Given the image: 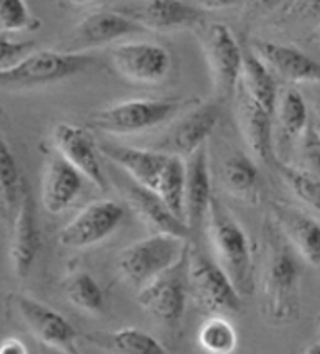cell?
I'll return each instance as SVG.
<instances>
[{
	"label": "cell",
	"mask_w": 320,
	"mask_h": 354,
	"mask_svg": "<svg viewBox=\"0 0 320 354\" xmlns=\"http://www.w3.org/2000/svg\"><path fill=\"white\" fill-rule=\"evenodd\" d=\"M266 258L261 272V314L269 325L285 326L300 315L301 258L274 223L264 227Z\"/></svg>",
	"instance_id": "6da1fadb"
},
{
	"label": "cell",
	"mask_w": 320,
	"mask_h": 354,
	"mask_svg": "<svg viewBox=\"0 0 320 354\" xmlns=\"http://www.w3.org/2000/svg\"><path fill=\"white\" fill-rule=\"evenodd\" d=\"M208 231L216 261L242 297L254 290V254L242 225L216 195L208 209Z\"/></svg>",
	"instance_id": "7a4b0ae2"
},
{
	"label": "cell",
	"mask_w": 320,
	"mask_h": 354,
	"mask_svg": "<svg viewBox=\"0 0 320 354\" xmlns=\"http://www.w3.org/2000/svg\"><path fill=\"white\" fill-rule=\"evenodd\" d=\"M200 103L190 99H130L102 108L91 115L88 127L113 136H130L153 130L178 113Z\"/></svg>",
	"instance_id": "3957f363"
},
{
	"label": "cell",
	"mask_w": 320,
	"mask_h": 354,
	"mask_svg": "<svg viewBox=\"0 0 320 354\" xmlns=\"http://www.w3.org/2000/svg\"><path fill=\"white\" fill-rule=\"evenodd\" d=\"M91 53L61 48L30 52L7 69H0V89H30L67 80L94 66Z\"/></svg>",
	"instance_id": "277c9868"
},
{
	"label": "cell",
	"mask_w": 320,
	"mask_h": 354,
	"mask_svg": "<svg viewBox=\"0 0 320 354\" xmlns=\"http://www.w3.org/2000/svg\"><path fill=\"white\" fill-rule=\"evenodd\" d=\"M189 297L197 309L208 315L241 313L242 295L222 266L211 256L190 245Z\"/></svg>",
	"instance_id": "5b68a950"
},
{
	"label": "cell",
	"mask_w": 320,
	"mask_h": 354,
	"mask_svg": "<svg viewBox=\"0 0 320 354\" xmlns=\"http://www.w3.org/2000/svg\"><path fill=\"white\" fill-rule=\"evenodd\" d=\"M189 239L153 233L136 241L119 253L118 268L121 277L133 289H143L181 258Z\"/></svg>",
	"instance_id": "8992f818"
},
{
	"label": "cell",
	"mask_w": 320,
	"mask_h": 354,
	"mask_svg": "<svg viewBox=\"0 0 320 354\" xmlns=\"http://www.w3.org/2000/svg\"><path fill=\"white\" fill-rule=\"evenodd\" d=\"M189 254L190 242H188L181 258L174 266L138 290L141 308L166 326L175 328L180 325L186 313L189 298Z\"/></svg>",
	"instance_id": "52a82bcc"
},
{
	"label": "cell",
	"mask_w": 320,
	"mask_h": 354,
	"mask_svg": "<svg viewBox=\"0 0 320 354\" xmlns=\"http://www.w3.org/2000/svg\"><path fill=\"white\" fill-rule=\"evenodd\" d=\"M8 301L16 310L22 325L41 345L71 354H80L77 345L80 334L63 314L26 294H11Z\"/></svg>",
	"instance_id": "ba28073f"
},
{
	"label": "cell",
	"mask_w": 320,
	"mask_h": 354,
	"mask_svg": "<svg viewBox=\"0 0 320 354\" xmlns=\"http://www.w3.org/2000/svg\"><path fill=\"white\" fill-rule=\"evenodd\" d=\"M112 64L118 74L134 84L155 86L169 77L172 57L157 42L128 41L113 47Z\"/></svg>",
	"instance_id": "9c48e42d"
},
{
	"label": "cell",
	"mask_w": 320,
	"mask_h": 354,
	"mask_svg": "<svg viewBox=\"0 0 320 354\" xmlns=\"http://www.w3.org/2000/svg\"><path fill=\"white\" fill-rule=\"evenodd\" d=\"M125 211L114 200H96L67 222L58 234L60 245L85 250L108 239L124 221Z\"/></svg>",
	"instance_id": "30bf717a"
},
{
	"label": "cell",
	"mask_w": 320,
	"mask_h": 354,
	"mask_svg": "<svg viewBox=\"0 0 320 354\" xmlns=\"http://www.w3.org/2000/svg\"><path fill=\"white\" fill-rule=\"evenodd\" d=\"M219 118V103H197L195 106L186 109V113L169 128V131L158 140L153 149L188 160L190 155L208 144V138L217 127Z\"/></svg>",
	"instance_id": "8fae6325"
},
{
	"label": "cell",
	"mask_w": 320,
	"mask_h": 354,
	"mask_svg": "<svg viewBox=\"0 0 320 354\" xmlns=\"http://www.w3.org/2000/svg\"><path fill=\"white\" fill-rule=\"evenodd\" d=\"M55 151L75 167L98 191H108V178L100 162V150L88 128L60 122L52 130Z\"/></svg>",
	"instance_id": "7c38bea8"
},
{
	"label": "cell",
	"mask_w": 320,
	"mask_h": 354,
	"mask_svg": "<svg viewBox=\"0 0 320 354\" xmlns=\"http://www.w3.org/2000/svg\"><path fill=\"white\" fill-rule=\"evenodd\" d=\"M145 30L122 15L118 10H100L85 16L67 35L64 48L67 52L88 53L92 48L107 47L128 36L144 33Z\"/></svg>",
	"instance_id": "4fadbf2b"
},
{
	"label": "cell",
	"mask_w": 320,
	"mask_h": 354,
	"mask_svg": "<svg viewBox=\"0 0 320 354\" xmlns=\"http://www.w3.org/2000/svg\"><path fill=\"white\" fill-rule=\"evenodd\" d=\"M203 50L216 89L225 97L236 94L244 61L236 36L225 24H213L203 41Z\"/></svg>",
	"instance_id": "5bb4252c"
},
{
	"label": "cell",
	"mask_w": 320,
	"mask_h": 354,
	"mask_svg": "<svg viewBox=\"0 0 320 354\" xmlns=\"http://www.w3.org/2000/svg\"><path fill=\"white\" fill-rule=\"evenodd\" d=\"M145 32H177L199 24L205 11L184 0H134L116 8Z\"/></svg>",
	"instance_id": "9a60e30c"
},
{
	"label": "cell",
	"mask_w": 320,
	"mask_h": 354,
	"mask_svg": "<svg viewBox=\"0 0 320 354\" xmlns=\"http://www.w3.org/2000/svg\"><path fill=\"white\" fill-rule=\"evenodd\" d=\"M41 248V231L38 223V212L33 195L26 183L22 186L21 198L17 203L13 236L10 245V261L13 272L19 279L28 277L32 267L38 259Z\"/></svg>",
	"instance_id": "2e32d148"
},
{
	"label": "cell",
	"mask_w": 320,
	"mask_h": 354,
	"mask_svg": "<svg viewBox=\"0 0 320 354\" xmlns=\"http://www.w3.org/2000/svg\"><path fill=\"white\" fill-rule=\"evenodd\" d=\"M251 50L283 80L292 84H320V63L297 47L274 41H255Z\"/></svg>",
	"instance_id": "e0dca14e"
},
{
	"label": "cell",
	"mask_w": 320,
	"mask_h": 354,
	"mask_svg": "<svg viewBox=\"0 0 320 354\" xmlns=\"http://www.w3.org/2000/svg\"><path fill=\"white\" fill-rule=\"evenodd\" d=\"M238 122L242 138L256 161L275 162L274 153V114L256 103L245 91L236 89Z\"/></svg>",
	"instance_id": "ac0fdd59"
},
{
	"label": "cell",
	"mask_w": 320,
	"mask_h": 354,
	"mask_svg": "<svg viewBox=\"0 0 320 354\" xmlns=\"http://www.w3.org/2000/svg\"><path fill=\"white\" fill-rule=\"evenodd\" d=\"M100 155L121 167L133 183L155 192L169 160L168 153L155 149H141L116 142H98Z\"/></svg>",
	"instance_id": "d6986e66"
},
{
	"label": "cell",
	"mask_w": 320,
	"mask_h": 354,
	"mask_svg": "<svg viewBox=\"0 0 320 354\" xmlns=\"http://www.w3.org/2000/svg\"><path fill=\"white\" fill-rule=\"evenodd\" d=\"M272 221L308 266L320 267V222L280 201L272 203Z\"/></svg>",
	"instance_id": "ffe728a7"
},
{
	"label": "cell",
	"mask_w": 320,
	"mask_h": 354,
	"mask_svg": "<svg viewBox=\"0 0 320 354\" xmlns=\"http://www.w3.org/2000/svg\"><path fill=\"white\" fill-rule=\"evenodd\" d=\"M214 197L209 170L208 144L186 160V194H184V222L190 234L206 221L209 205Z\"/></svg>",
	"instance_id": "44dd1931"
},
{
	"label": "cell",
	"mask_w": 320,
	"mask_h": 354,
	"mask_svg": "<svg viewBox=\"0 0 320 354\" xmlns=\"http://www.w3.org/2000/svg\"><path fill=\"white\" fill-rule=\"evenodd\" d=\"M85 176L64 158L55 153L47 161L42 176L41 201L51 214H61L75 203L83 191Z\"/></svg>",
	"instance_id": "7402d4cb"
},
{
	"label": "cell",
	"mask_w": 320,
	"mask_h": 354,
	"mask_svg": "<svg viewBox=\"0 0 320 354\" xmlns=\"http://www.w3.org/2000/svg\"><path fill=\"white\" fill-rule=\"evenodd\" d=\"M127 203L134 214L144 222L153 233L172 234L181 239H189L190 231L181 218L172 212L157 192L134 183L127 189Z\"/></svg>",
	"instance_id": "603a6c76"
},
{
	"label": "cell",
	"mask_w": 320,
	"mask_h": 354,
	"mask_svg": "<svg viewBox=\"0 0 320 354\" xmlns=\"http://www.w3.org/2000/svg\"><path fill=\"white\" fill-rule=\"evenodd\" d=\"M80 337L91 346L109 354H170L161 342L138 328L92 331L80 334Z\"/></svg>",
	"instance_id": "cb8c5ba5"
},
{
	"label": "cell",
	"mask_w": 320,
	"mask_h": 354,
	"mask_svg": "<svg viewBox=\"0 0 320 354\" xmlns=\"http://www.w3.org/2000/svg\"><path fill=\"white\" fill-rule=\"evenodd\" d=\"M245 93L269 113L275 115L276 102H278V84L275 80V74L269 69L267 64L251 50L244 52L241 80H239Z\"/></svg>",
	"instance_id": "d4e9b609"
},
{
	"label": "cell",
	"mask_w": 320,
	"mask_h": 354,
	"mask_svg": "<svg viewBox=\"0 0 320 354\" xmlns=\"http://www.w3.org/2000/svg\"><path fill=\"white\" fill-rule=\"evenodd\" d=\"M222 183L233 197L251 205L260 200V172L254 156L235 153L226 158L222 166Z\"/></svg>",
	"instance_id": "484cf974"
},
{
	"label": "cell",
	"mask_w": 320,
	"mask_h": 354,
	"mask_svg": "<svg viewBox=\"0 0 320 354\" xmlns=\"http://www.w3.org/2000/svg\"><path fill=\"white\" fill-rule=\"evenodd\" d=\"M64 294L71 304L91 315H100L105 310V294L97 279L89 272L71 273L63 283Z\"/></svg>",
	"instance_id": "4316f807"
},
{
	"label": "cell",
	"mask_w": 320,
	"mask_h": 354,
	"mask_svg": "<svg viewBox=\"0 0 320 354\" xmlns=\"http://www.w3.org/2000/svg\"><path fill=\"white\" fill-rule=\"evenodd\" d=\"M166 206L184 222V194H186V160L169 155L155 191ZM186 223V222H184Z\"/></svg>",
	"instance_id": "83f0119b"
},
{
	"label": "cell",
	"mask_w": 320,
	"mask_h": 354,
	"mask_svg": "<svg viewBox=\"0 0 320 354\" xmlns=\"http://www.w3.org/2000/svg\"><path fill=\"white\" fill-rule=\"evenodd\" d=\"M275 115L283 133L287 138H300L310 127V111L303 94L295 88H287L280 93Z\"/></svg>",
	"instance_id": "f1b7e54d"
},
{
	"label": "cell",
	"mask_w": 320,
	"mask_h": 354,
	"mask_svg": "<svg viewBox=\"0 0 320 354\" xmlns=\"http://www.w3.org/2000/svg\"><path fill=\"white\" fill-rule=\"evenodd\" d=\"M197 342L208 354H233L238 348V331L226 315H209L202 323Z\"/></svg>",
	"instance_id": "f546056e"
},
{
	"label": "cell",
	"mask_w": 320,
	"mask_h": 354,
	"mask_svg": "<svg viewBox=\"0 0 320 354\" xmlns=\"http://www.w3.org/2000/svg\"><path fill=\"white\" fill-rule=\"evenodd\" d=\"M275 167L295 197L308 207L320 212V180L317 176L308 169L295 167L280 160H275Z\"/></svg>",
	"instance_id": "4dcf8cb0"
},
{
	"label": "cell",
	"mask_w": 320,
	"mask_h": 354,
	"mask_svg": "<svg viewBox=\"0 0 320 354\" xmlns=\"http://www.w3.org/2000/svg\"><path fill=\"white\" fill-rule=\"evenodd\" d=\"M24 180L21 178L17 161L7 140L0 134V187L10 209L17 206L21 198Z\"/></svg>",
	"instance_id": "1f68e13d"
},
{
	"label": "cell",
	"mask_w": 320,
	"mask_h": 354,
	"mask_svg": "<svg viewBox=\"0 0 320 354\" xmlns=\"http://www.w3.org/2000/svg\"><path fill=\"white\" fill-rule=\"evenodd\" d=\"M38 26L27 7L26 0H0V30L24 32Z\"/></svg>",
	"instance_id": "d6a6232c"
},
{
	"label": "cell",
	"mask_w": 320,
	"mask_h": 354,
	"mask_svg": "<svg viewBox=\"0 0 320 354\" xmlns=\"http://www.w3.org/2000/svg\"><path fill=\"white\" fill-rule=\"evenodd\" d=\"M33 46L30 41H16L5 33H0V69H7L17 63L32 52Z\"/></svg>",
	"instance_id": "836d02e7"
},
{
	"label": "cell",
	"mask_w": 320,
	"mask_h": 354,
	"mask_svg": "<svg viewBox=\"0 0 320 354\" xmlns=\"http://www.w3.org/2000/svg\"><path fill=\"white\" fill-rule=\"evenodd\" d=\"M286 17L320 24V0H294L286 10Z\"/></svg>",
	"instance_id": "e575fe53"
},
{
	"label": "cell",
	"mask_w": 320,
	"mask_h": 354,
	"mask_svg": "<svg viewBox=\"0 0 320 354\" xmlns=\"http://www.w3.org/2000/svg\"><path fill=\"white\" fill-rule=\"evenodd\" d=\"M197 7L203 11H220L235 7L239 0H195Z\"/></svg>",
	"instance_id": "d590c367"
},
{
	"label": "cell",
	"mask_w": 320,
	"mask_h": 354,
	"mask_svg": "<svg viewBox=\"0 0 320 354\" xmlns=\"http://www.w3.org/2000/svg\"><path fill=\"white\" fill-rule=\"evenodd\" d=\"M0 354H28L27 346L19 339L10 337L0 344Z\"/></svg>",
	"instance_id": "8d00e7d4"
},
{
	"label": "cell",
	"mask_w": 320,
	"mask_h": 354,
	"mask_svg": "<svg viewBox=\"0 0 320 354\" xmlns=\"http://www.w3.org/2000/svg\"><path fill=\"white\" fill-rule=\"evenodd\" d=\"M310 88V102H311V108L314 114L317 115V119L320 120V84H308Z\"/></svg>",
	"instance_id": "74e56055"
},
{
	"label": "cell",
	"mask_w": 320,
	"mask_h": 354,
	"mask_svg": "<svg viewBox=\"0 0 320 354\" xmlns=\"http://www.w3.org/2000/svg\"><path fill=\"white\" fill-rule=\"evenodd\" d=\"M250 2L261 10H274L286 0H250Z\"/></svg>",
	"instance_id": "f35d334b"
},
{
	"label": "cell",
	"mask_w": 320,
	"mask_h": 354,
	"mask_svg": "<svg viewBox=\"0 0 320 354\" xmlns=\"http://www.w3.org/2000/svg\"><path fill=\"white\" fill-rule=\"evenodd\" d=\"M7 211H10V207H8V205H7V201H5L2 187H0V217L7 216Z\"/></svg>",
	"instance_id": "ab89813d"
},
{
	"label": "cell",
	"mask_w": 320,
	"mask_h": 354,
	"mask_svg": "<svg viewBox=\"0 0 320 354\" xmlns=\"http://www.w3.org/2000/svg\"><path fill=\"white\" fill-rule=\"evenodd\" d=\"M41 353L42 354H71V353H66V351H61V350H55V348L44 346V345H41Z\"/></svg>",
	"instance_id": "60d3db41"
},
{
	"label": "cell",
	"mask_w": 320,
	"mask_h": 354,
	"mask_svg": "<svg viewBox=\"0 0 320 354\" xmlns=\"http://www.w3.org/2000/svg\"><path fill=\"white\" fill-rule=\"evenodd\" d=\"M305 354H320V344H311L305 350Z\"/></svg>",
	"instance_id": "b9f144b4"
},
{
	"label": "cell",
	"mask_w": 320,
	"mask_h": 354,
	"mask_svg": "<svg viewBox=\"0 0 320 354\" xmlns=\"http://www.w3.org/2000/svg\"><path fill=\"white\" fill-rule=\"evenodd\" d=\"M73 5H88L91 2H94V0H71Z\"/></svg>",
	"instance_id": "7bdbcfd3"
},
{
	"label": "cell",
	"mask_w": 320,
	"mask_h": 354,
	"mask_svg": "<svg viewBox=\"0 0 320 354\" xmlns=\"http://www.w3.org/2000/svg\"><path fill=\"white\" fill-rule=\"evenodd\" d=\"M317 38H319V42H320V30H319V33H317Z\"/></svg>",
	"instance_id": "ee69618b"
},
{
	"label": "cell",
	"mask_w": 320,
	"mask_h": 354,
	"mask_svg": "<svg viewBox=\"0 0 320 354\" xmlns=\"http://www.w3.org/2000/svg\"><path fill=\"white\" fill-rule=\"evenodd\" d=\"M317 130H319V134H320V128H317Z\"/></svg>",
	"instance_id": "f6af8a7d"
}]
</instances>
